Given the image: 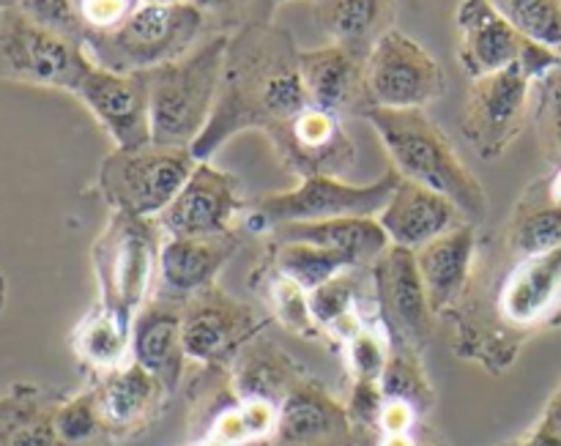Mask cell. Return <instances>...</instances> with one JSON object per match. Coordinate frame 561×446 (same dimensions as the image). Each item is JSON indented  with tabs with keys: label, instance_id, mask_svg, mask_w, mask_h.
<instances>
[{
	"label": "cell",
	"instance_id": "obj_29",
	"mask_svg": "<svg viewBox=\"0 0 561 446\" xmlns=\"http://www.w3.org/2000/svg\"><path fill=\"white\" fill-rule=\"evenodd\" d=\"M504 244L518 258L546 255L561 247V206L553 201L548 179L526 186L524 195L515 203L513 214L499 228Z\"/></svg>",
	"mask_w": 561,
	"mask_h": 446
},
{
	"label": "cell",
	"instance_id": "obj_7",
	"mask_svg": "<svg viewBox=\"0 0 561 446\" xmlns=\"http://www.w3.org/2000/svg\"><path fill=\"white\" fill-rule=\"evenodd\" d=\"M195 164L190 148L157 142L131 151L113 148L99 164L96 190L113 214L157 219L179 195Z\"/></svg>",
	"mask_w": 561,
	"mask_h": 446
},
{
	"label": "cell",
	"instance_id": "obj_31",
	"mask_svg": "<svg viewBox=\"0 0 561 446\" xmlns=\"http://www.w3.org/2000/svg\"><path fill=\"white\" fill-rule=\"evenodd\" d=\"M71 351L82 367L96 373V378L118 370L131 362V327L96 305L71 332Z\"/></svg>",
	"mask_w": 561,
	"mask_h": 446
},
{
	"label": "cell",
	"instance_id": "obj_22",
	"mask_svg": "<svg viewBox=\"0 0 561 446\" xmlns=\"http://www.w3.org/2000/svg\"><path fill=\"white\" fill-rule=\"evenodd\" d=\"M93 389H96L104 425L113 438H126L146 431L162 414L164 400L170 398L162 381L142 370L137 362H126L118 370L99 376Z\"/></svg>",
	"mask_w": 561,
	"mask_h": 446
},
{
	"label": "cell",
	"instance_id": "obj_21",
	"mask_svg": "<svg viewBox=\"0 0 561 446\" xmlns=\"http://www.w3.org/2000/svg\"><path fill=\"white\" fill-rule=\"evenodd\" d=\"M376 219L381 222L383 233L389 236V244L411 252L469 222L449 197L405 179H400L392 197Z\"/></svg>",
	"mask_w": 561,
	"mask_h": 446
},
{
	"label": "cell",
	"instance_id": "obj_19",
	"mask_svg": "<svg viewBox=\"0 0 561 446\" xmlns=\"http://www.w3.org/2000/svg\"><path fill=\"white\" fill-rule=\"evenodd\" d=\"M268 446H356L345 405L321 381L305 376L279 403V420Z\"/></svg>",
	"mask_w": 561,
	"mask_h": 446
},
{
	"label": "cell",
	"instance_id": "obj_17",
	"mask_svg": "<svg viewBox=\"0 0 561 446\" xmlns=\"http://www.w3.org/2000/svg\"><path fill=\"white\" fill-rule=\"evenodd\" d=\"M299 71L312 107L327 110L337 118H365L373 110L367 58L362 55L327 42L323 47L301 49Z\"/></svg>",
	"mask_w": 561,
	"mask_h": 446
},
{
	"label": "cell",
	"instance_id": "obj_37",
	"mask_svg": "<svg viewBox=\"0 0 561 446\" xmlns=\"http://www.w3.org/2000/svg\"><path fill=\"white\" fill-rule=\"evenodd\" d=\"M535 124L540 148L553 170L561 168V66L535 82Z\"/></svg>",
	"mask_w": 561,
	"mask_h": 446
},
{
	"label": "cell",
	"instance_id": "obj_53",
	"mask_svg": "<svg viewBox=\"0 0 561 446\" xmlns=\"http://www.w3.org/2000/svg\"><path fill=\"white\" fill-rule=\"evenodd\" d=\"M162 3H179V0H162Z\"/></svg>",
	"mask_w": 561,
	"mask_h": 446
},
{
	"label": "cell",
	"instance_id": "obj_26",
	"mask_svg": "<svg viewBox=\"0 0 561 446\" xmlns=\"http://www.w3.org/2000/svg\"><path fill=\"white\" fill-rule=\"evenodd\" d=\"M312 20L329 44L367 58L378 38L394 27V0H310Z\"/></svg>",
	"mask_w": 561,
	"mask_h": 446
},
{
	"label": "cell",
	"instance_id": "obj_27",
	"mask_svg": "<svg viewBox=\"0 0 561 446\" xmlns=\"http://www.w3.org/2000/svg\"><path fill=\"white\" fill-rule=\"evenodd\" d=\"M64 398L38 384H11L0 394V446H64L55 433Z\"/></svg>",
	"mask_w": 561,
	"mask_h": 446
},
{
	"label": "cell",
	"instance_id": "obj_4",
	"mask_svg": "<svg viewBox=\"0 0 561 446\" xmlns=\"http://www.w3.org/2000/svg\"><path fill=\"white\" fill-rule=\"evenodd\" d=\"M225 33H211L179 60L146 71L151 93V137L157 146L190 148L201 140L222 85Z\"/></svg>",
	"mask_w": 561,
	"mask_h": 446
},
{
	"label": "cell",
	"instance_id": "obj_6",
	"mask_svg": "<svg viewBox=\"0 0 561 446\" xmlns=\"http://www.w3.org/2000/svg\"><path fill=\"white\" fill-rule=\"evenodd\" d=\"M164 233L157 219L113 214L91 247L99 307L131 327L140 307L151 299L159 277Z\"/></svg>",
	"mask_w": 561,
	"mask_h": 446
},
{
	"label": "cell",
	"instance_id": "obj_1",
	"mask_svg": "<svg viewBox=\"0 0 561 446\" xmlns=\"http://www.w3.org/2000/svg\"><path fill=\"white\" fill-rule=\"evenodd\" d=\"M561 316V247L546 255L518 258L502 233H480L474 268L463 296L449 312L455 354L504 373L537 329Z\"/></svg>",
	"mask_w": 561,
	"mask_h": 446
},
{
	"label": "cell",
	"instance_id": "obj_14",
	"mask_svg": "<svg viewBox=\"0 0 561 446\" xmlns=\"http://www.w3.org/2000/svg\"><path fill=\"white\" fill-rule=\"evenodd\" d=\"M266 140L279 168L294 173L299 181L316 179V175L340 179L356 162V146L345 131L343 118L312 104L268 131Z\"/></svg>",
	"mask_w": 561,
	"mask_h": 446
},
{
	"label": "cell",
	"instance_id": "obj_5",
	"mask_svg": "<svg viewBox=\"0 0 561 446\" xmlns=\"http://www.w3.org/2000/svg\"><path fill=\"white\" fill-rule=\"evenodd\" d=\"M206 36L208 22L190 0H146L118 31L85 42L91 64L110 71H151L192 53Z\"/></svg>",
	"mask_w": 561,
	"mask_h": 446
},
{
	"label": "cell",
	"instance_id": "obj_2",
	"mask_svg": "<svg viewBox=\"0 0 561 446\" xmlns=\"http://www.w3.org/2000/svg\"><path fill=\"white\" fill-rule=\"evenodd\" d=\"M299 55L294 36L274 22L230 33L217 107L192 146L197 162L211 159L241 131L268 135L310 104L301 85Z\"/></svg>",
	"mask_w": 561,
	"mask_h": 446
},
{
	"label": "cell",
	"instance_id": "obj_38",
	"mask_svg": "<svg viewBox=\"0 0 561 446\" xmlns=\"http://www.w3.org/2000/svg\"><path fill=\"white\" fill-rule=\"evenodd\" d=\"M208 22L211 33H239L252 25H268L279 0H190Z\"/></svg>",
	"mask_w": 561,
	"mask_h": 446
},
{
	"label": "cell",
	"instance_id": "obj_33",
	"mask_svg": "<svg viewBox=\"0 0 561 446\" xmlns=\"http://www.w3.org/2000/svg\"><path fill=\"white\" fill-rule=\"evenodd\" d=\"M263 258L277 272L294 279L296 285H301L307 294L316 290L318 285L329 283L332 277H337L345 268H356V263L348 255H343V252L316 244H301V241H268L266 255Z\"/></svg>",
	"mask_w": 561,
	"mask_h": 446
},
{
	"label": "cell",
	"instance_id": "obj_16",
	"mask_svg": "<svg viewBox=\"0 0 561 446\" xmlns=\"http://www.w3.org/2000/svg\"><path fill=\"white\" fill-rule=\"evenodd\" d=\"M244 211L241 181L206 159L197 162L186 184L157 217L164 236H219L236 230Z\"/></svg>",
	"mask_w": 561,
	"mask_h": 446
},
{
	"label": "cell",
	"instance_id": "obj_55",
	"mask_svg": "<svg viewBox=\"0 0 561 446\" xmlns=\"http://www.w3.org/2000/svg\"><path fill=\"white\" fill-rule=\"evenodd\" d=\"M0 11H3V5H0Z\"/></svg>",
	"mask_w": 561,
	"mask_h": 446
},
{
	"label": "cell",
	"instance_id": "obj_30",
	"mask_svg": "<svg viewBox=\"0 0 561 446\" xmlns=\"http://www.w3.org/2000/svg\"><path fill=\"white\" fill-rule=\"evenodd\" d=\"M373 288L370 268H345L329 283L310 290V310L321 327L323 338L348 343L356 332L367 327L362 318V299Z\"/></svg>",
	"mask_w": 561,
	"mask_h": 446
},
{
	"label": "cell",
	"instance_id": "obj_51",
	"mask_svg": "<svg viewBox=\"0 0 561 446\" xmlns=\"http://www.w3.org/2000/svg\"><path fill=\"white\" fill-rule=\"evenodd\" d=\"M195 446H217V444H208V442H197Z\"/></svg>",
	"mask_w": 561,
	"mask_h": 446
},
{
	"label": "cell",
	"instance_id": "obj_34",
	"mask_svg": "<svg viewBox=\"0 0 561 446\" xmlns=\"http://www.w3.org/2000/svg\"><path fill=\"white\" fill-rule=\"evenodd\" d=\"M383 400H398L411 405L425 420L436 405V389L422 367V354L414 351H389L387 370L381 376Z\"/></svg>",
	"mask_w": 561,
	"mask_h": 446
},
{
	"label": "cell",
	"instance_id": "obj_18",
	"mask_svg": "<svg viewBox=\"0 0 561 446\" xmlns=\"http://www.w3.org/2000/svg\"><path fill=\"white\" fill-rule=\"evenodd\" d=\"M184 299L170 290H153L131 321V362L162 381L170 394L184 376Z\"/></svg>",
	"mask_w": 561,
	"mask_h": 446
},
{
	"label": "cell",
	"instance_id": "obj_28",
	"mask_svg": "<svg viewBox=\"0 0 561 446\" xmlns=\"http://www.w3.org/2000/svg\"><path fill=\"white\" fill-rule=\"evenodd\" d=\"M305 367L268 340H252L230 365V387L239 400H268L279 405L305 378Z\"/></svg>",
	"mask_w": 561,
	"mask_h": 446
},
{
	"label": "cell",
	"instance_id": "obj_15",
	"mask_svg": "<svg viewBox=\"0 0 561 446\" xmlns=\"http://www.w3.org/2000/svg\"><path fill=\"white\" fill-rule=\"evenodd\" d=\"M115 148L151 146V93L146 71H110L93 64L75 93Z\"/></svg>",
	"mask_w": 561,
	"mask_h": 446
},
{
	"label": "cell",
	"instance_id": "obj_10",
	"mask_svg": "<svg viewBox=\"0 0 561 446\" xmlns=\"http://www.w3.org/2000/svg\"><path fill=\"white\" fill-rule=\"evenodd\" d=\"M266 318L247 301L236 299L219 283L206 285L184 299L186 359L203 367H225L261 338Z\"/></svg>",
	"mask_w": 561,
	"mask_h": 446
},
{
	"label": "cell",
	"instance_id": "obj_46",
	"mask_svg": "<svg viewBox=\"0 0 561 446\" xmlns=\"http://www.w3.org/2000/svg\"><path fill=\"white\" fill-rule=\"evenodd\" d=\"M548 184H551V195L553 201L561 206V168L553 170V175H548Z\"/></svg>",
	"mask_w": 561,
	"mask_h": 446
},
{
	"label": "cell",
	"instance_id": "obj_35",
	"mask_svg": "<svg viewBox=\"0 0 561 446\" xmlns=\"http://www.w3.org/2000/svg\"><path fill=\"white\" fill-rule=\"evenodd\" d=\"M55 433L64 446H107L113 442L99 409L96 389L64 398L55 411Z\"/></svg>",
	"mask_w": 561,
	"mask_h": 446
},
{
	"label": "cell",
	"instance_id": "obj_49",
	"mask_svg": "<svg viewBox=\"0 0 561 446\" xmlns=\"http://www.w3.org/2000/svg\"><path fill=\"white\" fill-rule=\"evenodd\" d=\"M502 446H524V438H515V442H507V444H502Z\"/></svg>",
	"mask_w": 561,
	"mask_h": 446
},
{
	"label": "cell",
	"instance_id": "obj_25",
	"mask_svg": "<svg viewBox=\"0 0 561 446\" xmlns=\"http://www.w3.org/2000/svg\"><path fill=\"white\" fill-rule=\"evenodd\" d=\"M268 241H301L348 255L356 266L370 268L389 250V236L376 217L323 219V222H283L268 230Z\"/></svg>",
	"mask_w": 561,
	"mask_h": 446
},
{
	"label": "cell",
	"instance_id": "obj_8",
	"mask_svg": "<svg viewBox=\"0 0 561 446\" xmlns=\"http://www.w3.org/2000/svg\"><path fill=\"white\" fill-rule=\"evenodd\" d=\"M398 184L400 173L394 168H389L373 184H348V181L332 179V175H316V179L299 181L296 190L257 197L247 225L261 233V230H272L274 225L283 222L378 217Z\"/></svg>",
	"mask_w": 561,
	"mask_h": 446
},
{
	"label": "cell",
	"instance_id": "obj_24",
	"mask_svg": "<svg viewBox=\"0 0 561 446\" xmlns=\"http://www.w3.org/2000/svg\"><path fill=\"white\" fill-rule=\"evenodd\" d=\"M239 247L241 236L236 230L219 236H164L159 252L162 288L175 296H192L195 290L214 285Z\"/></svg>",
	"mask_w": 561,
	"mask_h": 446
},
{
	"label": "cell",
	"instance_id": "obj_23",
	"mask_svg": "<svg viewBox=\"0 0 561 446\" xmlns=\"http://www.w3.org/2000/svg\"><path fill=\"white\" fill-rule=\"evenodd\" d=\"M477 244H480V230L477 225L466 222L414 252L436 318L449 316L463 296L474 268Z\"/></svg>",
	"mask_w": 561,
	"mask_h": 446
},
{
	"label": "cell",
	"instance_id": "obj_43",
	"mask_svg": "<svg viewBox=\"0 0 561 446\" xmlns=\"http://www.w3.org/2000/svg\"><path fill=\"white\" fill-rule=\"evenodd\" d=\"M537 425L548 427V431L557 433V436L561 438V384L557 387V392L551 394V400H548L546 411H542V416Z\"/></svg>",
	"mask_w": 561,
	"mask_h": 446
},
{
	"label": "cell",
	"instance_id": "obj_50",
	"mask_svg": "<svg viewBox=\"0 0 561 446\" xmlns=\"http://www.w3.org/2000/svg\"><path fill=\"white\" fill-rule=\"evenodd\" d=\"M16 3H20V0H0V5H3V9L5 5H16Z\"/></svg>",
	"mask_w": 561,
	"mask_h": 446
},
{
	"label": "cell",
	"instance_id": "obj_11",
	"mask_svg": "<svg viewBox=\"0 0 561 446\" xmlns=\"http://www.w3.org/2000/svg\"><path fill=\"white\" fill-rule=\"evenodd\" d=\"M370 279L389 348L422 354L436 332V312L427 299L414 252L392 244L370 266Z\"/></svg>",
	"mask_w": 561,
	"mask_h": 446
},
{
	"label": "cell",
	"instance_id": "obj_3",
	"mask_svg": "<svg viewBox=\"0 0 561 446\" xmlns=\"http://www.w3.org/2000/svg\"><path fill=\"white\" fill-rule=\"evenodd\" d=\"M365 118L381 137L400 179L449 197L471 225L485 222V186L466 168L455 142L425 110L373 107Z\"/></svg>",
	"mask_w": 561,
	"mask_h": 446
},
{
	"label": "cell",
	"instance_id": "obj_47",
	"mask_svg": "<svg viewBox=\"0 0 561 446\" xmlns=\"http://www.w3.org/2000/svg\"><path fill=\"white\" fill-rule=\"evenodd\" d=\"M416 446H444V444L438 442L436 436H422L420 433V436H416Z\"/></svg>",
	"mask_w": 561,
	"mask_h": 446
},
{
	"label": "cell",
	"instance_id": "obj_41",
	"mask_svg": "<svg viewBox=\"0 0 561 446\" xmlns=\"http://www.w3.org/2000/svg\"><path fill=\"white\" fill-rule=\"evenodd\" d=\"M142 3L146 0H75L85 42L93 36L118 31ZM85 42H82V47H85Z\"/></svg>",
	"mask_w": 561,
	"mask_h": 446
},
{
	"label": "cell",
	"instance_id": "obj_45",
	"mask_svg": "<svg viewBox=\"0 0 561 446\" xmlns=\"http://www.w3.org/2000/svg\"><path fill=\"white\" fill-rule=\"evenodd\" d=\"M416 436H420V431L405 433V436H383L378 446H416Z\"/></svg>",
	"mask_w": 561,
	"mask_h": 446
},
{
	"label": "cell",
	"instance_id": "obj_48",
	"mask_svg": "<svg viewBox=\"0 0 561 446\" xmlns=\"http://www.w3.org/2000/svg\"><path fill=\"white\" fill-rule=\"evenodd\" d=\"M3 307H5V277L3 272H0V312H3Z\"/></svg>",
	"mask_w": 561,
	"mask_h": 446
},
{
	"label": "cell",
	"instance_id": "obj_36",
	"mask_svg": "<svg viewBox=\"0 0 561 446\" xmlns=\"http://www.w3.org/2000/svg\"><path fill=\"white\" fill-rule=\"evenodd\" d=\"M499 14L529 42L561 49V0H491Z\"/></svg>",
	"mask_w": 561,
	"mask_h": 446
},
{
	"label": "cell",
	"instance_id": "obj_52",
	"mask_svg": "<svg viewBox=\"0 0 561 446\" xmlns=\"http://www.w3.org/2000/svg\"><path fill=\"white\" fill-rule=\"evenodd\" d=\"M283 3H294V0H279V5H283Z\"/></svg>",
	"mask_w": 561,
	"mask_h": 446
},
{
	"label": "cell",
	"instance_id": "obj_44",
	"mask_svg": "<svg viewBox=\"0 0 561 446\" xmlns=\"http://www.w3.org/2000/svg\"><path fill=\"white\" fill-rule=\"evenodd\" d=\"M524 446H561V438L557 436V433L548 431V427L535 425L524 436Z\"/></svg>",
	"mask_w": 561,
	"mask_h": 446
},
{
	"label": "cell",
	"instance_id": "obj_40",
	"mask_svg": "<svg viewBox=\"0 0 561 446\" xmlns=\"http://www.w3.org/2000/svg\"><path fill=\"white\" fill-rule=\"evenodd\" d=\"M389 340L378 329L365 327L345 343V359H348L351 381H378L389 362Z\"/></svg>",
	"mask_w": 561,
	"mask_h": 446
},
{
	"label": "cell",
	"instance_id": "obj_54",
	"mask_svg": "<svg viewBox=\"0 0 561 446\" xmlns=\"http://www.w3.org/2000/svg\"><path fill=\"white\" fill-rule=\"evenodd\" d=\"M559 66H561V49H559Z\"/></svg>",
	"mask_w": 561,
	"mask_h": 446
},
{
	"label": "cell",
	"instance_id": "obj_20",
	"mask_svg": "<svg viewBox=\"0 0 561 446\" xmlns=\"http://www.w3.org/2000/svg\"><path fill=\"white\" fill-rule=\"evenodd\" d=\"M455 25H458V60L471 80L518 64L529 42L499 14L491 0H460Z\"/></svg>",
	"mask_w": 561,
	"mask_h": 446
},
{
	"label": "cell",
	"instance_id": "obj_12",
	"mask_svg": "<svg viewBox=\"0 0 561 446\" xmlns=\"http://www.w3.org/2000/svg\"><path fill=\"white\" fill-rule=\"evenodd\" d=\"M531 88L535 80L520 64L471 80L460 131L482 159L502 157L518 140L529 115Z\"/></svg>",
	"mask_w": 561,
	"mask_h": 446
},
{
	"label": "cell",
	"instance_id": "obj_13",
	"mask_svg": "<svg viewBox=\"0 0 561 446\" xmlns=\"http://www.w3.org/2000/svg\"><path fill=\"white\" fill-rule=\"evenodd\" d=\"M373 107L425 110L447 93L444 66L403 31L392 27L367 55Z\"/></svg>",
	"mask_w": 561,
	"mask_h": 446
},
{
	"label": "cell",
	"instance_id": "obj_9",
	"mask_svg": "<svg viewBox=\"0 0 561 446\" xmlns=\"http://www.w3.org/2000/svg\"><path fill=\"white\" fill-rule=\"evenodd\" d=\"M91 66L82 44L36 25L16 5L0 11V80L77 93Z\"/></svg>",
	"mask_w": 561,
	"mask_h": 446
},
{
	"label": "cell",
	"instance_id": "obj_42",
	"mask_svg": "<svg viewBox=\"0 0 561 446\" xmlns=\"http://www.w3.org/2000/svg\"><path fill=\"white\" fill-rule=\"evenodd\" d=\"M16 9L25 16H31L36 25L47 27V31L58 33V36L71 38V42L82 44L85 33H82L80 16H77L75 0H20Z\"/></svg>",
	"mask_w": 561,
	"mask_h": 446
},
{
	"label": "cell",
	"instance_id": "obj_39",
	"mask_svg": "<svg viewBox=\"0 0 561 446\" xmlns=\"http://www.w3.org/2000/svg\"><path fill=\"white\" fill-rule=\"evenodd\" d=\"M381 411H383V392L378 381H351L348 414L351 433H354L356 446H378L383 438L381 431Z\"/></svg>",
	"mask_w": 561,
	"mask_h": 446
},
{
	"label": "cell",
	"instance_id": "obj_32",
	"mask_svg": "<svg viewBox=\"0 0 561 446\" xmlns=\"http://www.w3.org/2000/svg\"><path fill=\"white\" fill-rule=\"evenodd\" d=\"M250 285L255 294L263 296L274 321L283 323L288 332L307 340L323 338L321 327H318L316 316H312L310 310V294H307L301 285H296L294 279L285 277L283 272H277L266 258H263L261 266L252 272Z\"/></svg>",
	"mask_w": 561,
	"mask_h": 446
}]
</instances>
